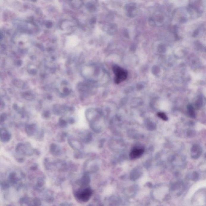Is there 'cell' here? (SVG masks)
Segmentation results:
<instances>
[{
	"instance_id": "3957f363",
	"label": "cell",
	"mask_w": 206,
	"mask_h": 206,
	"mask_svg": "<svg viewBox=\"0 0 206 206\" xmlns=\"http://www.w3.org/2000/svg\"><path fill=\"white\" fill-rule=\"evenodd\" d=\"M144 152V150L142 148H135L133 149L130 153V157L131 159L139 158Z\"/></svg>"
},
{
	"instance_id": "5b68a950",
	"label": "cell",
	"mask_w": 206,
	"mask_h": 206,
	"mask_svg": "<svg viewBox=\"0 0 206 206\" xmlns=\"http://www.w3.org/2000/svg\"><path fill=\"white\" fill-rule=\"evenodd\" d=\"M199 174L197 172H194L192 175V177H191V180L192 181H196L198 180L199 178Z\"/></svg>"
},
{
	"instance_id": "7a4b0ae2",
	"label": "cell",
	"mask_w": 206,
	"mask_h": 206,
	"mask_svg": "<svg viewBox=\"0 0 206 206\" xmlns=\"http://www.w3.org/2000/svg\"><path fill=\"white\" fill-rule=\"evenodd\" d=\"M92 194V190L86 188L78 193V197L83 201H87L89 199Z\"/></svg>"
},
{
	"instance_id": "8992f818",
	"label": "cell",
	"mask_w": 206,
	"mask_h": 206,
	"mask_svg": "<svg viewBox=\"0 0 206 206\" xmlns=\"http://www.w3.org/2000/svg\"><path fill=\"white\" fill-rule=\"evenodd\" d=\"M189 113L190 115H192L193 116L194 114V111L193 110V108L191 106H189Z\"/></svg>"
},
{
	"instance_id": "6da1fadb",
	"label": "cell",
	"mask_w": 206,
	"mask_h": 206,
	"mask_svg": "<svg viewBox=\"0 0 206 206\" xmlns=\"http://www.w3.org/2000/svg\"><path fill=\"white\" fill-rule=\"evenodd\" d=\"M113 71L115 75V81L117 84H119L124 81L127 78V72L118 66H114Z\"/></svg>"
},
{
	"instance_id": "277c9868",
	"label": "cell",
	"mask_w": 206,
	"mask_h": 206,
	"mask_svg": "<svg viewBox=\"0 0 206 206\" xmlns=\"http://www.w3.org/2000/svg\"><path fill=\"white\" fill-rule=\"evenodd\" d=\"M157 115H158V117H159V118L162 119L163 120H164V121H167L168 119V117H167V116L163 112H158V114H157Z\"/></svg>"
}]
</instances>
